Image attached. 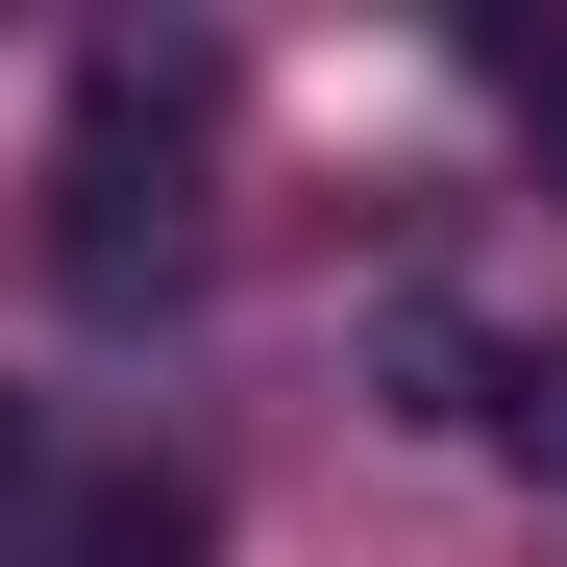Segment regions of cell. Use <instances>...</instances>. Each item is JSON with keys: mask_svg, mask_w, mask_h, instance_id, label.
<instances>
[{"mask_svg": "<svg viewBox=\"0 0 567 567\" xmlns=\"http://www.w3.org/2000/svg\"><path fill=\"white\" fill-rule=\"evenodd\" d=\"M50 297H100V321L198 297V173H173V124H148V50H100V124H74V173H50Z\"/></svg>", "mask_w": 567, "mask_h": 567, "instance_id": "cell-1", "label": "cell"}, {"mask_svg": "<svg viewBox=\"0 0 567 567\" xmlns=\"http://www.w3.org/2000/svg\"><path fill=\"white\" fill-rule=\"evenodd\" d=\"M0 567H223V494L198 468H50Z\"/></svg>", "mask_w": 567, "mask_h": 567, "instance_id": "cell-2", "label": "cell"}, {"mask_svg": "<svg viewBox=\"0 0 567 567\" xmlns=\"http://www.w3.org/2000/svg\"><path fill=\"white\" fill-rule=\"evenodd\" d=\"M395 370H420V420H468L494 468H567V346H468V321H420Z\"/></svg>", "mask_w": 567, "mask_h": 567, "instance_id": "cell-3", "label": "cell"}, {"mask_svg": "<svg viewBox=\"0 0 567 567\" xmlns=\"http://www.w3.org/2000/svg\"><path fill=\"white\" fill-rule=\"evenodd\" d=\"M25 494H50V420H25V395H0V543H25Z\"/></svg>", "mask_w": 567, "mask_h": 567, "instance_id": "cell-4", "label": "cell"}]
</instances>
